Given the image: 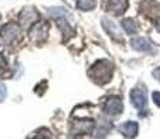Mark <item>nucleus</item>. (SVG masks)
<instances>
[{"mask_svg":"<svg viewBox=\"0 0 160 139\" xmlns=\"http://www.w3.org/2000/svg\"><path fill=\"white\" fill-rule=\"evenodd\" d=\"M89 78L98 85H104L112 79L113 64L109 60H99L93 64L88 71Z\"/></svg>","mask_w":160,"mask_h":139,"instance_id":"f257e3e1","label":"nucleus"},{"mask_svg":"<svg viewBox=\"0 0 160 139\" xmlns=\"http://www.w3.org/2000/svg\"><path fill=\"white\" fill-rule=\"evenodd\" d=\"M49 22L46 21H36L35 24H32L29 28V39L32 41L35 45H41L48 39V33H49Z\"/></svg>","mask_w":160,"mask_h":139,"instance_id":"f03ea898","label":"nucleus"},{"mask_svg":"<svg viewBox=\"0 0 160 139\" xmlns=\"http://www.w3.org/2000/svg\"><path fill=\"white\" fill-rule=\"evenodd\" d=\"M0 38L6 45H14L21 39V28L15 22H8L0 29Z\"/></svg>","mask_w":160,"mask_h":139,"instance_id":"7ed1b4c3","label":"nucleus"},{"mask_svg":"<svg viewBox=\"0 0 160 139\" xmlns=\"http://www.w3.org/2000/svg\"><path fill=\"white\" fill-rule=\"evenodd\" d=\"M104 111H106L107 116L116 117L118 114L122 113V102L120 97L117 96H112L107 99L106 104H104Z\"/></svg>","mask_w":160,"mask_h":139,"instance_id":"20e7f679","label":"nucleus"},{"mask_svg":"<svg viewBox=\"0 0 160 139\" xmlns=\"http://www.w3.org/2000/svg\"><path fill=\"white\" fill-rule=\"evenodd\" d=\"M130 99H131V103L134 104V107H137L138 110H142L146 106V102H148L146 91L141 88H134L130 93Z\"/></svg>","mask_w":160,"mask_h":139,"instance_id":"39448f33","label":"nucleus"},{"mask_svg":"<svg viewBox=\"0 0 160 139\" xmlns=\"http://www.w3.org/2000/svg\"><path fill=\"white\" fill-rule=\"evenodd\" d=\"M39 18V14L36 13V10L33 7H25L20 14V22L25 27H29L32 24H35Z\"/></svg>","mask_w":160,"mask_h":139,"instance_id":"423d86ee","label":"nucleus"},{"mask_svg":"<svg viewBox=\"0 0 160 139\" xmlns=\"http://www.w3.org/2000/svg\"><path fill=\"white\" fill-rule=\"evenodd\" d=\"M107 11L114 15H121L128 8V0H109L106 6Z\"/></svg>","mask_w":160,"mask_h":139,"instance_id":"0eeeda50","label":"nucleus"},{"mask_svg":"<svg viewBox=\"0 0 160 139\" xmlns=\"http://www.w3.org/2000/svg\"><path fill=\"white\" fill-rule=\"evenodd\" d=\"M95 122L91 120L87 121H75L72 127V134L74 135H84V134H91L93 131Z\"/></svg>","mask_w":160,"mask_h":139,"instance_id":"6e6552de","label":"nucleus"},{"mask_svg":"<svg viewBox=\"0 0 160 139\" xmlns=\"http://www.w3.org/2000/svg\"><path fill=\"white\" fill-rule=\"evenodd\" d=\"M130 43H131V47L138 52H142V53H149V52H152V45H150L149 41L145 38H132Z\"/></svg>","mask_w":160,"mask_h":139,"instance_id":"1a4fd4ad","label":"nucleus"},{"mask_svg":"<svg viewBox=\"0 0 160 139\" xmlns=\"http://www.w3.org/2000/svg\"><path fill=\"white\" fill-rule=\"evenodd\" d=\"M120 131L125 138H134L138 134V122L135 121H127L120 127Z\"/></svg>","mask_w":160,"mask_h":139,"instance_id":"9d476101","label":"nucleus"},{"mask_svg":"<svg viewBox=\"0 0 160 139\" xmlns=\"http://www.w3.org/2000/svg\"><path fill=\"white\" fill-rule=\"evenodd\" d=\"M121 27L124 28V31L128 33V35H135L138 32V25L134 20L131 18H125V20L121 21Z\"/></svg>","mask_w":160,"mask_h":139,"instance_id":"9b49d317","label":"nucleus"},{"mask_svg":"<svg viewBox=\"0 0 160 139\" xmlns=\"http://www.w3.org/2000/svg\"><path fill=\"white\" fill-rule=\"evenodd\" d=\"M112 129V125L109 124L104 120H100L98 122V129H96V137H104V135L109 134V131Z\"/></svg>","mask_w":160,"mask_h":139,"instance_id":"f8f14e48","label":"nucleus"},{"mask_svg":"<svg viewBox=\"0 0 160 139\" xmlns=\"http://www.w3.org/2000/svg\"><path fill=\"white\" fill-rule=\"evenodd\" d=\"M103 27L106 28V31L110 33V35L113 36V38H116V39H118V41H122L121 39V36L118 35V31H116V28H114V24L112 22V21H107L106 18H103Z\"/></svg>","mask_w":160,"mask_h":139,"instance_id":"ddd939ff","label":"nucleus"},{"mask_svg":"<svg viewBox=\"0 0 160 139\" xmlns=\"http://www.w3.org/2000/svg\"><path fill=\"white\" fill-rule=\"evenodd\" d=\"M95 6H96L95 0H77V7H78L79 10L88 11V10L95 8Z\"/></svg>","mask_w":160,"mask_h":139,"instance_id":"4468645a","label":"nucleus"},{"mask_svg":"<svg viewBox=\"0 0 160 139\" xmlns=\"http://www.w3.org/2000/svg\"><path fill=\"white\" fill-rule=\"evenodd\" d=\"M152 99H153V102H155L156 106L160 107V92H153V93H152Z\"/></svg>","mask_w":160,"mask_h":139,"instance_id":"2eb2a0df","label":"nucleus"},{"mask_svg":"<svg viewBox=\"0 0 160 139\" xmlns=\"http://www.w3.org/2000/svg\"><path fill=\"white\" fill-rule=\"evenodd\" d=\"M6 86L3 85V83H0V102L2 100H4V97H6Z\"/></svg>","mask_w":160,"mask_h":139,"instance_id":"dca6fc26","label":"nucleus"},{"mask_svg":"<svg viewBox=\"0 0 160 139\" xmlns=\"http://www.w3.org/2000/svg\"><path fill=\"white\" fill-rule=\"evenodd\" d=\"M6 66H7V61H6L4 57H3V54H0V70H3Z\"/></svg>","mask_w":160,"mask_h":139,"instance_id":"f3484780","label":"nucleus"},{"mask_svg":"<svg viewBox=\"0 0 160 139\" xmlns=\"http://www.w3.org/2000/svg\"><path fill=\"white\" fill-rule=\"evenodd\" d=\"M153 77H155V78L160 82V67H159V68H156L155 71H153Z\"/></svg>","mask_w":160,"mask_h":139,"instance_id":"a211bd4d","label":"nucleus"},{"mask_svg":"<svg viewBox=\"0 0 160 139\" xmlns=\"http://www.w3.org/2000/svg\"><path fill=\"white\" fill-rule=\"evenodd\" d=\"M156 29H158L159 32H160V18H159L158 21H156Z\"/></svg>","mask_w":160,"mask_h":139,"instance_id":"6ab92c4d","label":"nucleus"}]
</instances>
